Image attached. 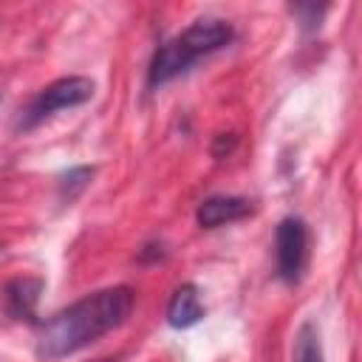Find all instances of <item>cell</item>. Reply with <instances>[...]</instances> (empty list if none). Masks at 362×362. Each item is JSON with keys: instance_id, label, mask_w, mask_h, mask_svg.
<instances>
[{"instance_id": "obj_7", "label": "cell", "mask_w": 362, "mask_h": 362, "mask_svg": "<svg viewBox=\"0 0 362 362\" xmlns=\"http://www.w3.org/2000/svg\"><path fill=\"white\" fill-rule=\"evenodd\" d=\"M291 362H325L322 359V342H320V334H317L314 322H303L300 325V331L294 337Z\"/></svg>"}, {"instance_id": "obj_10", "label": "cell", "mask_w": 362, "mask_h": 362, "mask_svg": "<svg viewBox=\"0 0 362 362\" xmlns=\"http://www.w3.org/2000/svg\"><path fill=\"white\" fill-rule=\"evenodd\" d=\"M105 362H110V359H105Z\"/></svg>"}, {"instance_id": "obj_6", "label": "cell", "mask_w": 362, "mask_h": 362, "mask_svg": "<svg viewBox=\"0 0 362 362\" xmlns=\"http://www.w3.org/2000/svg\"><path fill=\"white\" fill-rule=\"evenodd\" d=\"M201 317H204V303L198 288L192 283L178 286L167 303V322L173 328H192L195 322H201Z\"/></svg>"}, {"instance_id": "obj_2", "label": "cell", "mask_w": 362, "mask_h": 362, "mask_svg": "<svg viewBox=\"0 0 362 362\" xmlns=\"http://www.w3.org/2000/svg\"><path fill=\"white\" fill-rule=\"evenodd\" d=\"M232 37H235V31H232V25L226 20H221V17H198L181 34H175L173 40L158 45V51L153 54V62H150V76H147L150 88H158V85L181 76L201 57H209V54L221 51L223 45H229Z\"/></svg>"}, {"instance_id": "obj_8", "label": "cell", "mask_w": 362, "mask_h": 362, "mask_svg": "<svg viewBox=\"0 0 362 362\" xmlns=\"http://www.w3.org/2000/svg\"><path fill=\"white\" fill-rule=\"evenodd\" d=\"M40 288H42L40 280H14L8 286V308H11V314H17V317L31 314V308H34V303L40 297Z\"/></svg>"}, {"instance_id": "obj_1", "label": "cell", "mask_w": 362, "mask_h": 362, "mask_svg": "<svg viewBox=\"0 0 362 362\" xmlns=\"http://www.w3.org/2000/svg\"><path fill=\"white\" fill-rule=\"evenodd\" d=\"M133 311V288L127 286H110L102 291H93L68 308L57 311L48 322H42L37 337V356L40 359H65L105 334L116 331L127 322Z\"/></svg>"}, {"instance_id": "obj_3", "label": "cell", "mask_w": 362, "mask_h": 362, "mask_svg": "<svg viewBox=\"0 0 362 362\" xmlns=\"http://www.w3.org/2000/svg\"><path fill=\"white\" fill-rule=\"evenodd\" d=\"M93 90H96V85H93V79H88V76H62V79L45 85V88L31 99V105L25 107V113H23V119H20V127L28 130V127L40 124L42 119L54 116L57 110L79 107V105H85V102L93 96Z\"/></svg>"}, {"instance_id": "obj_9", "label": "cell", "mask_w": 362, "mask_h": 362, "mask_svg": "<svg viewBox=\"0 0 362 362\" xmlns=\"http://www.w3.org/2000/svg\"><path fill=\"white\" fill-rule=\"evenodd\" d=\"M90 178H93V167H74V170H68V173L62 175V184H59L62 198L74 201V198L88 187Z\"/></svg>"}, {"instance_id": "obj_4", "label": "cell", "mask_w": 362, "mask_h": 362, "mask_svg": "<svg viewBox=\"0 0 362 362\" xmlns=\"http://www.w3.org/2000/svg\"><path fill=\"white\" fill-rule=\"evenodd\" d=\"M308 263V226L303 218H283L277 226V274L297 283Z\"/></svg>"}, {"instance_id": "obj_5", "label": "cell", "mask_w": 362, "mask_h": 362, "mask_svg": "<svg viewBox=\"0 0 362 362\" xmlns=\"http://www.w3.org/2000/svg\"><path fill=\"white\" fill-rule=\"evenodd\" d=\"M252 201L249 198H240V195H212L206 201L198 204L195 209V221L201 229H215V226H223V223H235V221H243L246 215H252Z\"/></svg>"}]
</instances>
